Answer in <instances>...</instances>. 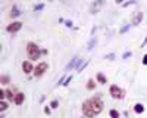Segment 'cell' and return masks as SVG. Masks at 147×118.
Wrapping results in <instances>:
<instances>
[{
    "instance_id": "cell-1",
    "label": "cell",
    "mask_w": 147,
    "mask_h": 118,
    "mask_svg": "<svg viewBox=\"0 0 147 118\" xmlns=\"http://www.w3.org/2000/svg\"><path fill=\"white\" fill-rule=\"evenodd\" d=\"M103 111V102L102 99L99 98H93V99H88L82 103V112L85 117L88 118H93L94 115L100 114Z\"/></svg>"
},
{
    "instance_id": "cell-2",
    "label": "cell",
    "mask_w": 147,
    "mask_h": 118,
    "mask_svg": "<svg viewBox=\"0 0 147 118\" xmlns=\"http://www.w3.org/2000/svg\"><path fill=\"white\" fill-rule=\"evenodd\" d=\"M27 53H28V56H30V59H32V61H35V59H38L40 58V55L43 53V50H40L38 49V46H37L35 43H28L27 44Z\"/></svg>"
},
{
    "instance_id": "cell-3",
    "label": "cell",
    "mask_w": 147,
    "mask_h": 118,
    "mask_svg": "<svg viewBox=\"0 0 147 118\" xmlns=\"http://www.w3.org/2000/svg\"><path fill=\"white\" fill-rule=\"evenodd\" d=\"M109 92H110V96L115 98V99H124V98H125V90H122L121 87H118V86H115V84L110 86Z\"/></svg>"
},
{
    "instance_id": "cell-4",
    "label": "cell",
    "mask_w": 147,
    "mask_h": 118,
    "mask_svg": "<svg viewBox=\"0 0 147 118\" xmlns=\"http://www.w3.org/2000/svg\"><path fill=\"white\" fill-rule=\"evenodd\" d=\"M46 69H47V64H46V62H40L38 65L34 68V75H35V77L43 75V74L46 73Z\"/></svg>"
},
{
    "instance_id": "cell-5",
    "label": "cell",
    "mask_w": 147,
    "mask_h": 118,
    "mask_svg": "<svg viewBox=\"0 0 147 118\" xmlns=\"http://www.w3.org/2000/svg\"><path fill=\"white\" fill-rule=\"evenodd\" d=\"M22 28V22H12V24H9V25H7V33H16V31H19Z\"/></svg>"
},
{
    "instance_id": "cell-6",
    "label": "cell",
    "mask_w": 147,
    "mask_h": 118,
    "mask_svg": "<svg viewBox=\"0 0 147 118\" xmlns=\"http://www.w3.org/2000/svg\"><path fill=\"white\" fill-rule=\"evenodd\" d=\"M22 69H24V73L25 74H30V73H32V64L30 62V61H24L22 62Z\"/></svg>"
},
{
    "instance_id": "cell-7",
    "label": "cell",
    "mask_w": 147,
    "mask_h": 118,
    "mask_svg": "<svg viewBox=\"0 0 147 118\" xmlns=\"http://www.w3.org/2000/svg\"><path fill=\"white\" fill-rule=\"evenodd\" d=\"M141 19H143V12H136L134 16H132V24L134 25H138V24L141 22Z\"/></svg>"
},
{
    "instance_id": "cell-8",
    "label": "cell",
    "mask_w": 147,
    "mask_h": 118,
    "mask_svg": "<svg viewBox=\"0 0 147 118\" xmlns=\"http://www.w3.org/2000/svg\"><path fill=\"white\" fill-rule=\"evenodd\" d=\"M24 100H25V94H24V93H16V94H15L13 102H15L16 105H22Z\"/></svg>"
},
{
    "instance_id": "cell-9",
    "label": "cell",
    "mask_w": 147,
    "mask_h": 118,
    "mask_svg": "<svg viewBox=\"0 0 147 118\" xmlns=\"http://www.w3.org/2000/svg\"><path fill=\"white\" fill-rule=\"evenodd\" d=\"M97 80H99L100 84H106V81H107V78L103 74H97Z\"/></svg>"
},
{
    "instance_id": "cell-10",
    "label": "cell",
    "mask_w": 147,
    "mask_h": 118,
    "mask_svg": "<svg viewBox=\"0 0 147 118\" xmlns=\"http://www.w3.org/2000/svg\"><path fill=\"white\" fill-rule=\"evenodd\" d=\"M134 111H136L137 114H141V112L144 111V108H143V105H141V103H137L136 106H134Z\"/></svg>"
},
{
    "instance_id": "cell-11",
    "label": "cell",
    "mask_w": 147,
    "mask_h": 118,
    "mask_svg": "<svg viewBox=\"0 0 147 118\" xmlns=\"http://www.w3.org/2000/svg\"><path fill=\"white\" fill-rule=\"evenodd\" d=\"M21 14V12L18 10V7L16 6H13V7H12V12H10V16H18Z\"/></svg>"
},
{
    "instance_id": "cell-12",
    "label": "cell",
    "mask_w": 147,
    "mask_h": 118,
    "mask_svg": "<svg viewBox=\"0 0 147 118\" xmlns=\"http://www.w3.org/2000/svg\"><path fill=\"white\" fill-rule=\"evenodd\" d=\"M5 96H6L9 100H10V99H15V98H13V93H12L10 90H6V92H5Z\"/></svg>"
},
{
    "instance_id": "cell-13",
    "label": "cell",
    "mask_w": 147,
    "mask_h": 118,
    "mask_svg": "<svg viewBox=\"0 0 147 118\" xmlns=\"http://www.w3.org/2000/svg\"><path fill=\"white\" fill-rule=\"evenodd\" d=\"M110 117H112V118H119V112L112 109V111H110Z\"/></svg>"
},
{
    "instance_id": "cell-14",
    "label": "cell",
    "mask_w": 147,
    "mask_h": 118,
    "mask_svg": "<svg viewBox=\"0 0 147 118\" xmlns=\"http://www.w3.org/2000/svg\"><path fill=\"white\" fill-rule=\"evenodd\" d=\"M94 87H96V83H94L93 80H90V81H88V84H87V89L90 90V89H94Z\"/></svg>"
},
{
    "instance_id": "cell-15",
    "label": "cell",
    "mask_w": 147,
    "mask_h": 118,
    "mask_svg": "<svg viewBox=\"0 0 147 118\" xmlns=\"http://www.w3.org/2000/svg\"><path fill=\"white\" fill-rule=\"evenodd\" d=\"M9 81H10V78H9L7 75H3V77H2V84H7Z\"/></svg>"
},
{
    "instance_id": "cell-16",
    "label": "cell",
    "mask_w": 147,
    "mask_h": 118,
    "mask_svg": "<svg viewBox=\"0 0 147 118\" xmlns=\"http://www.w3.org/2000/svg\"><path fill=\"white\" fill-rule=\"evenodd\" d=\"M0 109L6 111V109H7V103H6V102H2V103H0Z\"/></svg>"
},
{
    "instance_id": "cell-17",
    "label": "cell",
    "mask_w": 147,
    "mask_h": 118,
    "mask_svg": "<svg viewBox=\"0 0 147 118\" xmlns=\"http://www.w3.org/2000/svg\"><path fill=\"white\" fill-rule=\"evenodd\" d=\"M57 105H59V102H57V100H53V102L50 103V106H52L53 109H56V108H57Z\"/></svg>"
},
{
    "instance_id": "cell-18",
    "label": "cell",
    "mask_w": 147,
    "mask_h": 118,
    "mask_svg": "<svg viewBox=\"0 0 147 118\" xmlns=\"http://www.w3.org/2000/svg\"><path fill=\"white\" fill-rule=\"evenodd\" d=\"M144 64H146V65H147V55H146V56H144Z\"/></svg>"
}]
</instances>
